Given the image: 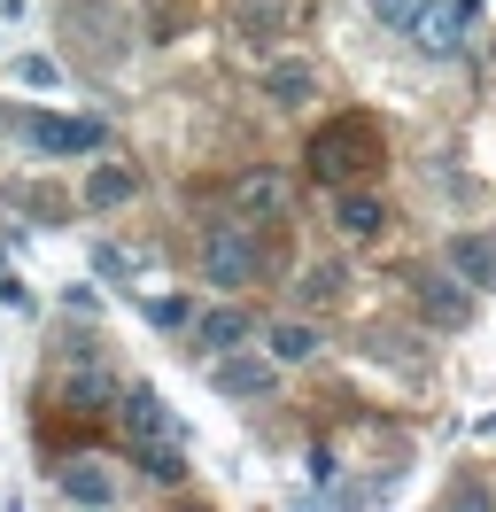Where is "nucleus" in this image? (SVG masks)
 I'll return each instance as SVG.
<instances>
[{
	"mask_svg": "<svg viewBox=\"0 0 496 512\" xmlns=\"http://www.w3.org/2000/svg\"><path fill=\"white\" fill-rule=\"evenodd\" d=\"M117 443L124 458L140 466L148 481H186V443H179V419H171V404L155 396V388H124L117 396Z\"/></svg>",
	"mask_w": 496,
	"mask_h": 512,
	"instance_id": "obj_1",
	"label": "nucleus"
},
{
	"mask_svg": "<svg viewBox=\"0 0 496 512\" xmlns=\"http://www.w3.org/2000/svg\"><path fill=\"white\" fill-rule=\"evenodd\" d=\"M202 272H210L217 288H256L264 272H272V249H264V233H256V218H217L210 233H202Z\"/></svg>",
	"mask_w": 496,
	"mask_h": 512,
	"instance_id": "obj_2",
	"label": "nucleus"
},
{
	"mask_svg": "<svg viewBox=\"0 0 496 512\" xmlns=\"http://www.w3.org/2000/svg\"><path fill=\"white\" fill-rule=\"evenodd\" d=\"M372 163H380V132L365 117H334V125L310 140V171L326 179V187H349V179H365Z\"/></svg>",
	"mask_w": 496,
	"mask_h": 512,
	"instance_id": "obj_3",
	"label": "nucleus"
},
{
	"mask_svg": "<svg viewBox=\"0 0 496 512\" xmlns=\"http://www.w3.org/2000/svg\"><path fill=\"white\" fill-rule=\"evenodd\" d=\"M473 16H481V0H427L419 16H411V47L419 55H458L465 47V32H473Z\"/></svg>",
	"mask_w": 496,
	"mask_h": 512,
	"instance_id": "obj_4",
	"label": "nucleus"
},
{
	"mask_svg": "<svg viewBox=\"0 0 496 512\" xmlns=\"http://www.w3.org/2000/svg\"><path fill=\"white\" fill-rule=\"evenodd\" d=\"M210 381H217V396H233V404H264V396L279 388V357H256L241 342V350L210 357Z\"/></svg>",
	"mask_w": 496,
	"mask_h": 512,
	"instance_id": "obj_5",
	"label": "nucleus"
},
{
	"mask_svg": "<svg viewBox=\"0 0 496 512\" xmlns=\"http://www.w3.org/2000/svg\"><path fill=\"white\" fill-rule=\"evenodd\" d=\"M16 132H24L39 156H101L109 148V132L93 125V117H16Z\"/></svg>",
	"mask_w": 496,
	"mask_h": 512,
	"instance_id": "obj_6",
	"label": "nucleus"
},
{
	"mask_svg": "<svg viewBox=\"0 0 496 512\" xmlns=\"http://www.w3.org/2000/svg\"><path fill=\"white\" fill-rule=\"evenodd\" d=\"M310 24V0H233V32L241 39H287Z\"/></svg>",
	"mask_w": 496,
	"mask_h": 512,
	"instance_id": "obj_7",
	"label": "nucleus"
},
{
	"mask_svg": "<svg viewBox=\"0 0 496 512\" xmlns=\"http://www.w3.org/2000/svg\"><path fill=\"white\" fill-rule=\"evenodd\" d=\"M55 489L70 505H117V466H109V458H62Z\"/></svg>",
	"mask_w": 496,
	"mask_h": 512,
	"instance_id": "obj_8",
	"label": "nucleus"
},
{
	"mask_svg": "<svg viewBox=\"0 0 496 512\" xmlns=\"http://www.w3.org/2000/svg\"><path fill=\"white\" fill-rule=\"evenodd\" d=\"M465 288H473V280H458V272H419V288H411V295H419V311H427L434 326H465V319H473V295H465Z\"/></svg>",
	"mask_w": 496,
	"mask_h": 512,
	"instance_id": "obj_9",
	"label": "nucleus"
},
{
	"mask_svg": "<svg viewBox=\"0 0 496 512\" xmlns=\"http://www.w3.org/2000/svg\"><path fill=\"white\" fill-rule=\"evenodd\" d=\"M248 334H256V319H248L241 303H217V311L194 319V350H202V357H225V350H241Z\"/></svg>",
	"mask_w": 496,
	"mask_h": 512,
	"instance_id": "obj_10",
	"label": "nucleus"
},
{
	"mask_svg": "<svg viewBox=\"0 0 496 512\" xmlns=\"http://www.w3.org/2000/svg\"><path fill=\"white\" fill-rule=\"evenodd\" d=\"M233 210H248V218H287V179H279V171H241Z\"/></svg>",
	"mask_w": 496,
	"mask_h": 512,
	"instance_id": "obj_11",
	"label": "nucleus"
},
{
	"mask_svg": "<svg viewBox=\"0 0 496 512\" xmlns=\"http://www.w3.org/2000/svg\"><path fill=\"white\" fill-rule=\"evenodd\" d=\"M132 194H140L132 163H93V179H86V210H124Z\"/></svg>",
	"mask_w": 496,
	"mask_h": 512,
	"instance_id": "obj_12",
	"label": "nucleus"
},
{
	"mask_svg": "<svg viewBox=\"0 0 496 512\" xmlns=\"http://www.w3.org/2000/svg\"><path fill=\"white\" fill-rule=\"evenodd\" d=\"M450 272L473 280V288H489L496 280V241L489 233H458V241H450Z\"/></svg>",
	"mask_w": 496,
	"mask_h": 512,
	"instance_id": "obj_13",
	"label": "nucleus"
},
{
	"mask_svg": "<svg viewBox=\"0 0 496 512\" xmlns=\"http://www.w3.org/2000/svg\"><path fill=\"white\" fill-rule=\"evenodd\" d=\"M264 94H272L279 109H303V101L318 94V70H310V63H272V78H264Z\"/></svg>",
	"mask_w": 496,
	"mask_h": 512,
	"instance_id": "obj_14",
	"label": "nucleus"
},
{
	"mask_svg": "<svg viewBox=\"0 0 496 512\" xmlns=\"http://www.w3.org/2000/svg\"><path fill=\"white\" fill-rule=\"evenodd\" d=\"M334 225L349 233V241H372V233L388 225V210H380L372 194H341V202H334Z\"/></svg>",
	"mask_w": 496,
	"mask_h": 512,
	"instance_id": "obj_15",
	"label": "nucleus"
},
{
	"mask_svg": "<svg viewBox=\"0 0 496 512\" xmlns=\"http://www.w3.org/2000/svg\"><path fill=\"white\" fill-rule=\"evenodd\" d=\"M264 342H272V357H279V365H310V357H318V326H303V319H279L272 334H264Z\"/></svg>",
	"mask_w": 496,
	"mask_h": 512,
	"instance_id": "obj_16",
	"label": "nucleus"
},
{
	"mask_svg": "<svg viewBox=\"0 0 496 512\" xmlns=\"http://www.w3.org/2000/svg\"><path fill=\"white\" fill-rule=\"evenodd\" d=\"M148 319L163 326V334H194V319H202V311H194L186 295H148Z\"/></svg>",
	"mask_w": 496,
	"mask_h": 512,
	"instance_id": "obj_17",
	"label": "nucleus"
},
{
	"mask_svg": "<svg viewBox=\"0 0 496 512\" xmlns=\"http://www.w3.org/2000/svg\"><path fill=\"white\" fill-rule=\"evenodd\" d=\"M93 272H101V280H124V288H140V280H132L140 256H132V249H93Z\"/></svg>",
	"mask_w": 496,
	"mask_h": 512,
	"instance_id": "obj_18",
	"label": "nucleus"
},
{
	"mask_svg": "<svg viewBox=\"0 0 496 512\" xmlns=\"http://www.w3.org/2000/svg\"><path fill=\"white\" fill-rule=\"evenodd\" d=\"M365 8L380 16V24H388V32H411V16H419L427 0H365Z\"/></svg>",
	"mask_w": 496,
	"mask_h": 512,
	"instance_id": "obj_19",
	"label": "nucleus"
},
{
	"mask_svg": "<svg viewBox=\"0 0 496 512\" xmlns=\"http://www.w3.org/2000/svg\"><path fill=\"white\" fill-rule=\"evenodd\" d=\"M303 295H310V303H334V295H341V272H334V264H318V272L303 280Z\"/></svg>",
	"mask_w": 496,
	"mask_h": 512,
	"instance_id": "obj_20",
	"label": "nucleus"
},
{
	"mask_svg": "<svg viewBox=\"0 0 496 512\" xmlns=\"http://www.w3.org/2000/svg\"><path fill=\"white\" fill-rule=\"evenodd\" d=\"M16 78H24V86H62V70L47 63V55H24V63H16Z\"/></svg>",
	"mask_w": 496,
	"mask_h": 512,
	"instance_id": "obj_21",
	"label": "nucleus"
},
{
	"mask_svg": "<svg viewBox=\"0 0 496 512\" xmlns=\"http://www.w3.org/2000/svg\"><path fill=\"white\" fill-rule=\"evenodd\" d=\"M0 295H8V303H24V288H16V280H8V256H0Z\"/></svg>",
	"mask_w": 496,
	"mask_h": 512,
	"instance_id": "obj_22",
	"label": "nucleus"
}]
</instances>
